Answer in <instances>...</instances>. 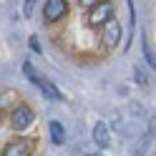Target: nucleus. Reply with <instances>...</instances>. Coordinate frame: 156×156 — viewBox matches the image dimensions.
<instances>
[{"label": "nucleus", "instance_id": "obj_1", "mask_svg": "<svg viewBox=\"0 0 156 156\" xmlns=\"http://www.w3.org/2000/svg\"><path fill=\"white\" fill-rule=\"evenodd\" d=\"M23 71H25V76L30 78V81L38 86V88H41V93L45 96L48 101H63V93L53 86V81H48V78H41V76L35 73V68H33L30 63H25V66H23Z\"/></svg>", "mask_w": 156, "mask_h": 156}, {"label": "nucleus", "instance_id": "obj_2", "mask_svg": "<svg viewBox=\"0 0 156 156\" xmlns=\"http://www.w3.org/2000/svg\"><path fill=\"white\" fill-rule=\"evenodd\" d=\"M113 18V3L111 0H101L96 8H91L88 10V25L91 28H101V25H106Z\"/></svg>", "mask_w": 156, "mask_h": 156}, {"label": "nucleus", "instance_id": "obj_3", "mask_svg": "<svg viewBox=\"0 0 156 156\" xmlns=\"http://www.w3.org/2000/svg\"><path fill=\"white\" fill-rule=\"evenodd\" d=\"M33 119H35V113H33L30 106H18V108H13V113H10V126L15 131H25L28 126L33 123Z\"/></svg>", "mask_w": 156, "mask_h": 156}, {"label": "nucleus", "instance_id": "obj_4", "mask_svg": "<svg viewBox=\"0 0 156 156\" xmlns=\"http://www.w3.org/2000/svg\"><path fill=\"white\" fill-rule=\"evenodd\" d=\"M68 13V3L66 0H45V8H43V18L48 23H55Z\"/></svg>", "mask_w": 156, "mask_h": 156}, {"label": "nucleus", "instance_id": "obj_5", "mask_svg": "<svg viewBox=\"0 0 156 156\" xmlns=\"http://www.w3.org/2000/svg\"><path fill=\"white\" fill-rule=\"evenodd\" d=\"M119 41H121V25H119V20L111 18V20L103 25V45L106 48H116Z\"/></svg>", "mask_w": 156, "mask_h": 156}, {"label": "nucleus", "instance_id": "obj_6", "mask_svg": "<svg viewBox=\"0 0 156 156\" xmlns=\"http://www.w3.org/2000/svg\"><path fill=\"white\" fill-rule=\"evenodd\" d=\"M3 156H30V144L28 141H10L3 149Z\"/></svg>", "mask_w": 156, "mask_h": 156}, {"label": "nucleus", "instance_id": "obj_7", "mask_svg": "<svg viewBox=\"0 0 156 156\" xmlns=\"http://www.w3.org/2000/svg\"><path fill=\"white\" fill-rule=\"evenodd\" d=\"M93 141L98 144V146H108V144H111V131H108V126H106V121H98V123H96Z\"/></svg>", "mask_w": 156, "mask_h": 156}, {"label": "nucleus", "instance_id": "obj_8", "mask_svg": "<svg viewBox=\"0 0 156 156\" xmlns=\"http://www.w3.org/2000/svg\"><path fill=\"white\" fill-rule=\"evenodd\" d=\"M48 129H51V139H53V144L61 146V144L66 141V131H63L61 121H51V123H48Z\"/></svg>", "mask_w": 156, "mask_h": 156}, {"label": "nucleus", "instance_id": "obj_9", "mask_svg": "<svg viewBox=\"0 0 156 156\" xmlns=\"http://www.w3.org/2000/svg\"><path fill=\"white\" fill-rule=\"evenodd\" d=\"M144 55H146V63H149L154 71H156V53H154V48L149 41H144Z\"/></svg>", "mask_w": 156, "mask_h": 156}, {"label": "nucleus", "instance_id": "obj_10", "mask_svg": "<svg viewBox=\"0 0 156 156\" xmlns=\"http://www.w3.org/2000/svg\"><path fill=\"white\" fill-rule=\"evenodd\" d=\"M78 3H81L83 8H88V10H91V8H96V5L101 3V0H78Z\"/></svg>", "mask_w": 156, "mask_h": 156}, {"label": "nucleus", "instance_id": "obj_11", "mask_svg": "<svg viewBox=\"0 0 156 156\" xmlns=\"http://www.w3.org/2000/svg\"><path fill=\"white\" fill-rule=\"evenodd\" d=\"M38 3V0H25V5H23V10H25V15H30V10H33V5Z\"/></svg>", "mask_w": 156, "mask_h": 156}]
</instances>
